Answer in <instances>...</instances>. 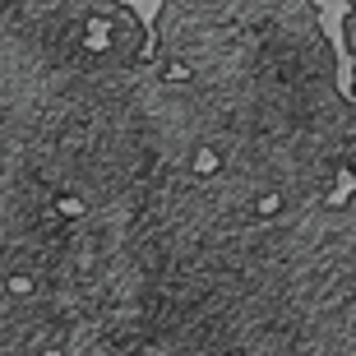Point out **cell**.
<instances>
[{
    "label": "cell",
    "mask_w": 356,
    "mask_h": 356,
    "mask_svg": "<svg viewBox=\"0 0 356 356\" xmlns=\"http://www.w3.org/2000/svg\"><path fill=\"white\" fill-rule=\"evenodd\" d=\"M324 28V42L333 51V88L343 102H356V51L347 42V19L356 14V0H310Z\"/></svg>",
    "instance_id": "cell-1"
},
{
    "label": "cell",
    "mask_w": 356,
    "mask_h": 356,
    "mask_svg": "<svg viewBox=\"0 0 356 356\" xmlns=\"http://www.w3.org/2000/svg\"><path fill=\"white\" fill-rule=\"evenodd\" d=\"M120 5L139 19V28H144L139 60H153V56H158V19H162V5H167V0H120Z\"/></svg>",
    "instance_id": "cell-2"
},
{
    "label": "cell",
    "mask_w": 356,
    "mask_h": 356,
    "mask_svg": "<svg viewBox=\"0 0 356 356\" xmlns=\"http://www.w3.org/2000/svg\"><path fill=\"white\" fill-rule=\"evenodd\" d=\"M352 195H356V172H352V167H338V176H333V190L324 195V209H343Z\"/></svg>",
    "instance_id": "cell-3"
},
{
    "label": "cell",
    "mask_w": 356,
    "mask_h": 356,
    "mask_svg": "<svg viewBox=\"0 0 356 356\" xmlns=\"http://www.w3.org/2000/svg\"><path fill=\"white\" fill-rule=\"evenodd\" d=\"M83 47H88V51H106V47H111V24H106V19H88Z\"/></svg>",
    "instance_id": "cell-4"
},
{
    "label": "cell",
    "mask_w": 356,
    "mask_h": 356,
    "mask_svg": "<svg viewBox=\"0 0 356 356\" xmlns=\"http://www.w3.org/2000/svg\"><path fill=\"white\" fill-rule=\"evenodd\" d=\"M218 167H222V158H218L213 148H199V153H195V176H213Z\"/></svg>",
    "instance_id": "cell-5"
},
{
    "label": "cell",
    "mask_w": 356,
    "mask_h": 356,
    "mask_svg": "<svg viewBox=\"0 0 356 356\" xmlns=\"http://www.w3.org/2000/svg\"><path fill=\"white\" fill-rule=\"evenodd\" d=\"M56 213H60V218H83V204H79V199H56Z\"/></svg>",
    "instance_id": "cell-6"
},
{
    "label": "cell",
    "mask_w": 356,
    "mask_h": 356,
    "mask_svg": "<svg viewBox=\"0 0 356 356\" xmlns=\"http://www.w3.org/2000/svg\"><path fill=\"white\" fill-rule=\"evenodd\" d=\"M277 209H282V195H277V190H273V195H264L259 204H254V213H264V218H268V213H277Z\"/></svg>",
    "instance_id": "cell-7"
},
{
    "label": "cell",
    "mask_w": 356,
    "mask_h": 356,
    "mask_svg": "<svg viewBox=\"0 0 356 356\" xmlns=\"http://www.w3.org/2000/svg\"><path fill=\"white\" fill-rule=\"evenodd\" d=\"M10 291H14V296H28V291H33V282H28V277H10Z\"/></svg>",
    "instance_id": "cell-8"
},
{
    "label": "cell",
    "mask_w": 356,
    "mask_h": 356,
    "mask_svg": "<svg viewBox=\"0 0 356 356\" xmlns=\"http://www.w3.org/2000/svg\"><path fill=\"white\" fill-rule=\"evenodd\" d=\"M190 74H195V70H190V65H172V70H167V79H176V83H185V79H190Z\"/></svg>",
    "instance_id": "cell-9"
},
{
    "label": "cell",
    "mask_w": 356,
    "mask_h": 356,
    "mask_svg": "<svg viewBox=\"0 0 356 356\" xmlns=\"http://www.w3.org/2000/svg\"><path fill=\"white\" fill-rule=\"evenodd\" d=\"M42 356H60V352H56V347H51V352H42Z\"/></svg>",
    "instance_id": "cell-10"
}]
</instances>
